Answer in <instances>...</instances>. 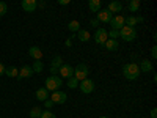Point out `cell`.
I'll use <instances>...</instances> for the list:
<instances>
[{
    "label": "cell",
    "mask_w": 157,
    "mask_h": 118,
    "mask_svg": "<svg viewBox=\"0 0 157 118\" xmlns=\"http://www.w3.org/2000/svg\"><path fill=\"white\" fill-rule=\"evenodd\" d=\"M123 74L127 81H135L140 76V68L137 63H126L123 66Z\"/></svg>",
    "instance_id": "1"
},
{
    "label": "cell",
    "mask_w": 157,
    "mask_h": 118,
    "mask_svg": "<svg viewBox=\"0 0 157 118\" xmlns=\"http://www.w3.org/2000/svg\"><path fill=\"white\" fill-rule=\"evenodd\" d=\"M61 85H63V81L58 76H49L46 79V90L47 91H58V88H61Z\"/></svg>",
    "instance_id": "2"
},
{
    "label": "cell",
    "mask_w": 157,
    "mask_h": 118,
    "mask_svg": "<svg viewBox=\"0 0 157 118\" xmlns=\"http://www.w3.org/2000/svg\"><path fill=\"white\" fill-rule=\"evenodd\" d=\"M120 36L124 39V41L130 43L137 38V30H135V27H127V25H124V27L120 30Z\"/></svg>",
    "instance_id": "3"
},
{
    "label": "cell",
    "mask_w": 157,
    "mask_h": 118,
    "mask_svg": "<svg viewBox=\"0 0 157 118\" xmlns=\"http://www.w3.org/2000/svg\"><path fill=\"white\" fill-rule=\"evenodd\" d=\"M88 76V66L85 63H80V65H77V66L74 68V77L77 79L78 82L83 81V79H86Z\"/></svg>",
    "instance_id": "4"
},
{
    "label": "cell",
    "mask_w": 157,
    "mask_h": 118,
    "mask_svg": "<svg viewBox=\"0 0 157 118\" xmlns=\"http://www.w3.org/2000/svg\"><path fill=\"white\" fill-rule=\"evenodd\" d=\"M78 88H80L82 93L90 95V93H93V90H94V82L91 81V79H83V81H80V84H78Z\"/></svg>",
    "instance_id": "5"
},
{
    "label": "cell",
    "mask_w": 157,
    "mask_h": 118,
    "mask_svg": "<svg viewBox=\"0 0 157 118\" xmlns=\"http://www.w3.org/2000/svg\"><path fill=\"white\" fill-rule=\"evenodd\" d=\"M110 25H112V30H118V32H120L124 27V16H121V14L113 16L112 21H110Z\"/></svg>",
    "instance_id": "6"
},
{
    "label": "cell",
    "mask_w": 157,
    "mask_h": 118,
    "mask_svg": "<svg viewBox=\"0 0 157 118\" xmlns=\"http://www.w3.org/2000/svg\"><path fill=\"white\" fill-rule=\"evenodd\" d=\"M109 32L105 30V29H98L96 30V33H94V41L98 43V44H105V41L109 39V35H107Z\"/></svg>",
    "instance_id": "7"
},
{
    "label": "cell",
    "mask_w": 157,
    "mask_h": 118,
    "mask_svg": "<svg viewBox=\"0 0 157 118\" xmlns=\"http://www.w3.org/2000/svg\"><path fill=\"white\" fill-rule=\"evenodd\" d=\"M66 99H68V96H66L64 91H54L52 96H50V101L54 102V104H64V102H66Z\"/></svg>",
    "instance_id": "8"
},
{
    "label": "cell",
    "mask_w": 157,
    "mask_h": 118,
    "mask_svg": "<svg viewBox=\"0 0 157 118\" xmlns=\"http://www.w3.org/2000/svg\"><path fill=\"white\" fill-rule=\"evenodd\" d=\"M112 18H113V14L105 8V10H99L98 11V21L99 22H104V24H110V21H112Z\"/></svg>",
    "instance_id": "9"
},
{
    "label": "cell",
    "mask_w": 157,
    "mask_h": 118,
    "mask_svg": "<svg viewBox=\"0 0 157 118\" xmlns=\"http://www.w3.org/2000/svg\"><path fill=\"white\" fill-rule=\"evenodd\" d=\"M58 73H60V76L61 77H64V79H69V77H72L74 76V68L71 66V65H61L60 66V69H58Z\"/></svg>",
    "instance_id": "10"
},
{
    "label": "cell",
    "mask_w": 157,
    "mask_h": 118,
    "mask_svg": "<svg viewBox=\"0 0 157 118\" xmlns=\"http://www.w3.org/2000/svg\"><path fill=\"white\" fill-rule=\"evenodd\" d=\"M36 6H38V2H36V0H24V2H22V10L27 11V13L35 11Z\"/></svg>",
    "instance_id": "11"
},
{
    "label": "cell",
    "mask_w": 157,
    "mask_h": 118,
    "mask_svg": "<svg viewBox=\"0 0 157 118\" xmlns=\"http://www.w3.org/2000/svg\"><path fill=\"white\" fill-rule=\"evenodd\" d=\"M32 76H33V69H32V66H22V68L19 69L17 79L21 81V79H29V77H32Z\"/></svg>",
    "instance_id": "12"
},
{
    "label": "cell",
    "mask_w": 157,
    "mask_h": 118,
    "mask_svg": "<svg viewBox=\"0 0 157 118\" xmlns=\"http://www.w3.org/2000/svg\"><path fill=\"white\" fill-rule=\"evenodd\" d=\"M29 54H30V57L35 58L36 61L43 58V50L39 49V47H36V46H32V47L29 49Z\"/></svg>",
    "instance_id": "13"
},
{
    "label": "cell",
    "mask_w": 157,
    "mask_h": 118,
    "mask_svg": "<svg viewBox=\"0 0 157 118\" xmlns=\"http://www.w3.org/2000/svg\"><path fill=\"white\" fill-rule=\"evenodd\" d=\"M107 10L112 13V14H113V13H121V11H123V5H121L120 2H110Z\"/></svg>",
    "instance_id": "14"
},
{
    "label": "cell",
    "mask_w": 157,
    "mask_h": 118,
    "mask_svg": "<svg viewBox=\"0 0 157 118\" xmlns=\"http://www.w3.org/2000/svg\"><path fill=\"white\" fill-rule=\"evenodd\" d=\"M35 95H36V99H38V101H43V102H44L46 99H49V98H47L49 91H47L46 88H38Z\"/></svg>",
    "instance_id": "15"
},
{
    "label": "cell",
    "mask_w": 157,
    "mask_h": 118,
    "mask_svg": "<svg viewBox=\"0 0 157 118\" xmlns=\"http://www.w3.org/2000/svg\"><path fill=\"white\" fill-rule=\"evenodd\" d=\"M104 46H105L109 50H116V49H118V46H120V43H118V39H110V38H109Z\"/></svg>",
    "instance_id": "16"
},
{
    "label": "cell",
    "mask_w": 157,
    "mask_h": 118,
    "mask_svg": "<svg viewBox=\"0 0 157 118\" xmlns=\"http://www.w3.org/2000/svg\"><path fill=\"white\" fill-rule=\"evenodd\" d=\"M138 68H140V73H141V71H143V73H148V71H151V69H152V63H151V61H148V60H143V61H141V65H140Z\"/></svg>",
    "instance_id": "17"
},
{
    "label": "cell",
    "mask_w": 157,
    "mask_h": 118,
    "mask_svg": "<svg viewBox=\"0 0 157 118\" xmlns=\"http://www.w3.org/2000/svg\"><path fill=\"white\" fill-rule=\"evenodd\" d=\"M88 6H90V10L93 11V13H98L101 10V2H99V0H90Z\"/></svg>",
    "instance_id": "18"
},
{
    "label": "cell",
    "mask_w": 157,
    "mask_h": 118,
    "mask_svg": "<svg viewBox=\"0 0 157 118\" xmlns=\"http://www.w3.org/2000/svg\"><path fill=\"white\" fill-rule=\"evenodd\" d=\"M5 74H6L8 77H17L19 69H17L16 66H10V68H5Z\"/></svg>",
    "instance_id": "19"
},
{
    "label": "cell",
    "mask_w": 157,
    "mask_h": 118,
    "mask_svg": "<svg viewBox=\"0 0 157 118\" xmlns=\"http://www.w3.org/2000/svg\"><path fill=\"white\" fill-rule=\"evenodd\" d=\"M138 10H140V2H138V0H130L129 11H130V13H137Z\"/></svg>",
    "instance_id": "20"
},
{
    "label": "cell",
    "mask_w": 157,
    "mask_h": 118,
    "mask_svg": "<svg viewBox=\"0 0 157 118\" xmlns=\"http://www.w3.org/2000/svg\"><path fill=\"white\" fill-rule=\"evenodd\" d=\"M32 69H33V73H43V69H44L43 61H41V60L35 61V63H33V66H32Z\"/></svg>",
    "instance_id": "21"
},
{
    "label": "cell",
    "mask_w": 157,
    "mask_h": 118,
    "mask_svg": "<svg viewBox=\"0 0 157 118\" xmlns=\"http://www.w3.org/2000/svg\"><path fill=\"white\" fill-rule=\"evenodd\" d=\"M78 39L83 41V43H86L90 39V32L88 30H78Z\"/></svg>",
    "instance_id": "22"
},
{
    "label": "cell",
    "mask_w": 157,
    "mask_h": 118,
    "mask_svg": "<svg viewBox=\"0 0 157 118\" xmlns=\"http://www.w3.org/2000/svg\"><path fill=\"white\" fill-rule=\"evenodd\" d=\"M135 24H137V18H135V16L124 18V25H127V27H134Z\"/></svg>",
    "instance_id": "23"
},
{
    "label": "cell",
    "mask_w": 157,
    "mask_h": 118,
    "mask_svg": "<svg viewBox=\"0 0 157 118\" xmlns=\"http://www.w3.org/2000/svg\"><path fill=\"white\" fill-rule=\"evenodd\" d=\"M68 29L71 32H78V30H80V24H78V21H71L69 25H68Z\"/></svg>",
    "instance_id": "24"
},
{
    "label": "cell",
    "mask_w": 157,
    "mask_h": 118,
    "mask_svg": "<svg viewBox=\"0 0 157 118\" xmlns=\"http://www.w3.org/2000/svg\"><path fill=\"white\" fill-rule=\"evenodd\" d=\"M63 65V60H61V57L60 55H55L54 57V60H52V66L54 68H57V69H60V66Z\"/></svg>",
    "instance_id": "25"
},
{
    "label": "cell",
    "mask_w": 157,
    "mask_h": 118,
    "mask_svg": "<svg viewBox=\"0 0 157 118\" xmlns=\"http://www.w3.org/2000/svg\"><path fill=\"white\" fill-rule=\"evenodd\" d=\"M68 87H69V88H77V87H78V81H77L74 76L68 79Z\"/></svg>",
    "instance_id": "26"
},
{
    "label": "cell",
    "mask_w": 157,
    "mask_h": 118,
    "mask_svg": "<svg viewBox=\"0 0 157 118\" xmlns=\"http://www.w3.org/2000/svg\"><path fill=\"white\" fill-rule=\"evenodd\" d=\"M41 109H39V107H33L32 110H30V116L32 118H39V116H41Z\"/></svg>",
    "instance_id": "27"
},
{
    "label": "cell",
    "mask_w": 157,
    "mask_h": 118,
    "mask_svg": "<svg viewBox=\"0 0 157 118\" xmlns=\"http://www.w3.org/2000/svg\"><path fill=\"white\" fill-rule=\"evenodd\" d=\"M39 118H57V116L52 113L50 110H43V112H41V116H39Z\"/></svg>",
    "instance_id": "28"
},
{
    "label": "cell",
    "mask_w": 157,
    "mask_h": 118,
    "mask_svg": "<svg viewBox=\"0 0 157 118\" xmlns=\"http://www.w3.org/2000/svg\"><path fill=\"white\" fill-rule=\"evenodd\" d=\"M8 11V5L5 2H0V16H5Z\"/></svg>",
    "instance_id": "29"
},
{
    "label": "cell",
    "mask_w": 157,
    "mask_h": 118,
    "mask_svg": "<svg viewBox=\"0 0 157 118\" xmlns=\"http://www.w3.org/2000/svg\"><path fill=\"white\" fill-rule=\"evenodd\" d=\"M107 35H109L110 39H116L118 36H120V32L118 30H110V33H107Z\"/></svg>",
    "instance_id": "30"
},
{
    "label": "cell",
    "mask_w": 157,
    "mask_h": 118,
    "mask_svg": "<svg viewBox=\"0 0 157 118\" xmlns=\"http://www.w3.org/2000/svg\"><path fill=\"white\" fill-rule=\"evenodd\" d=\"M44 106H46V110H49L52 106H54V102H52L50 99H46V101H44Z\"/></svg>",
    "instance_id": "31"
},
{
    "label": "cell",
    "mask_w": 157,
    "mask_h": 118,
    "mask_svg": "<svg viewBox=\"0 0 157 118\" xmlns=\"http://www.w3.org/2000/svg\"><path fill=\"white\" fill-rule=\"evenodd\" d=\"M151 55H152V58H157V47L155 46H152V49H151Z\"/></svg>",
    "instance_id": "32"
},
{
    "label": "cell",
    "mask_w": 157,
    "mask_h": 118,
    "mask_svg": "<svg viewBox=\"0 0 157 118\" xmlns=\"http://www.w3.org/2000/svg\"><path fill=\"white\" fill-rule=\"evenodd\" d=\"M50 73H52V76H57L58 69H57V68H54V66H50Z\"/></svg>",
    "instance_id": "33"
},
{
    "label": "cell",
    "mask_w": 157,
    "mask_h": 118,
    "mask_svg": "<svg viewBox=\"0 0 157 118\" xmlns=\"http://www.w3.org/2000/svg\"><path fill=\"white\" fill-rule=\"evenodd\" d=\"M151 118H157V109H152L151 110Z\"/></svg>",
    "instance_id": "34"
},
{
    "label": "cell",
    "mask_w": 157,
    "mask_h": 118,
    "mask_svg": "<svg viewBox=\"0 0 157 118\" xmlns=\"http://www.w3.org/2000/svg\"><path fill=\"white\" fill-rule=\"evenodd\" d=\"M3 73H5V65H3V63H0V76H2Z\"/></svg>",
    "instance_id": "35"
},
{
    "label": "cell",
    "mask_w": 157,
    "mask_h": 118,
    "mask_svg": "<svg viewBox=\"0 0 157 118\" xmlns=\"http://www.w3.org/2000/svg\"><path fill=\"white\" fill-rule=\"evenodd\" d=\"M60 5H69V0H58Z\"/></svg>",
    "instance_id": "36"
},
{
    "label": "cell",
    "mask_w": 157,
    "mask_h": 118,
    "mask_svg": "<svg viewBox=\"0 0 157 118\" xmlns=\"http://www.w3.org/2000/svg\"><path fill=\"white\" fill-rule=\"evenodd\" d=\"M98 19H91V25H93V27H98Z\"/></svg>",
    "instance_id": "37"
},
{
    "label": "cell",
    "mask_w": 157,
    "mask_h": 118,
    "mask_svg": "<svg viewBox=\"0 0 157 118\" xmlns=\"http://www.w3.org/2000/svg\"><path fill=\"white\" fill-rule=\"evenodd\" d=\"M71 44H72L71 39H66V46H68V47H71Z\"/></svg>",
    "instance_id": "38"
},
{
    "label": "cell",
    "mask_w": 157,
    "mask_h": 118,
    "mask_svg": "<svg viewBox=\"0 0 157 118\" xmlns=\"http://www.w3.org/2000/svg\"><path fill=\"white\" fill-rule=\"evenodd\" d=\"M143 21H145V18H141V16H140V18H137V22H143Z\"/></svg>",
    "instance_id": "39"
},
{
    "label": "cell",
    "mask_w": 157,
    "mask_h": 118,
    "mask_svg": "<svg viewBox=\"0 0 157 118\" xmlns=\"http://www.w3.org/2000/svg\"><path fill=\"white\" fill-rule=\"evenodd\" d=\"M99 118H107V116H99Z\"/></svg>",
    "instance_id": "40"
}]
</instances>
